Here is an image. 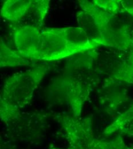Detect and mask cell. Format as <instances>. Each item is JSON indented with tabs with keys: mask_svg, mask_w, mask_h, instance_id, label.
Listing matches in <instances>:
<instances>
[{
	"mask_svg": "<svg viewBox=\"0 0 133 149\" xmlns=\"http://www.w3.org/2000/svg\"><path fill=\"white\" fill-rule=\"evenodd\" d=\"M41 65L9 76L1 92L0 115L6 125L17 119L20 110L31 103L35 90L48 71Z\"/></svg>",
	"mask_w": 133,
	"mask_h": 149,
	"instance_id": "6da1fadb",
	"label": "cell"
},
{
	"mask_svg": "<svg viewBox=\"0 0 133 149\" xmlns=\"http://www.w3.org/2000/svg\"><path fill=\"white\" fill-rule=\"evenodd\" d=\"M60 123L66 133L70 146L80 143L88 145L95 139L93 120L90 118L80 119L75 116H62Z\"/></svg>",
	"mask_w": 133,
	"mask_h": 149,
	"instance_id": "277c9868",
	"label": "cell"
},
{
	"mask_svg": "<svg viewBox=\"0 0 133 149\" xmlns=\"http://www.w3.org/2000/svg\"><path fill=\"white\" fill-rule=\"evenodd\" d=\"M33 4V1L31 0H8L2 6L1 15L7 20L19 21L26 15Z\"/></svg>",
	"mask_w": 133,
	"mask_h": 149,
	"instance_id": "8992f818",
	"label": "cell"
},
{
	"mask_svg": "<svg viewBox=\"0 0 133 149\" xmlns=\"http://www.w3.org/2000/svg\"><path fill=\"white\" fill-rule=\"evenodd\" d=\"M119 2L122 8L133 16V1H119Z\"/></svg>",
	"mask_w": 133,
	"mask_h": 149,
	"instance_id": "5bb4252c",
	"label": "cell"
},
{
	"mask_svg": "<svg viewBox=\"0 0 133 149\" xmlns=\"http://www.w3.org/2000/svg\"><path fill=\"white\" fill-rule=\"evenodd\" d=\"M95 5L102 9L104 12L115 15L118 13L120 8V3L119 1H93Z\"/></svg>",
	"mask_w": 133,
	"mask_h": 149,
	"instance_id": "7c38bea8",
	"label": "cell"
},
{
	"mask_svg": "<svg viewBox=\"0 0 133 149\" xmlns=\"http://www.w3.org/2000/svg\"><path fill=\"white\" fill-rule=\"evenodd\" d=\"M118 132L120 135L133 136V108H129L108 126L104 134L109 135Z\"/></svg>",
	"mask_w": 133,
	"mask_h": 149,
	"instance_id": "ba28073f",
	"label": "cell"
},
{
	"mask_svg": "<svg viewBox=\"0 0 133 149\" xmlns=\"http://www.w3.org/2000/svg\"><path fill=\"white\" fill-rule=\"evenodd\" d=\"M90 146L94 149H133L125 143L120 135L110 141L94 139Z\"/></svg>",
	"mask_w": 133,
	"mask_h": 149,
	"instance_id": "8fae6325",
	"label": "cell"
},
{
	"mask_svg": "<svg viewBox=\"0 0 133 149\" xmlns=\"http://www.w3.org/2000/svg\"><path fill=\"white\" fill-rule=\"evenodd\" d=\"M13 36L17 51L22 56L38 60L42 39L38 27L34 25L16 27Z\"/></svg>",
	"mask_w": 133,
	"mask_h": 149,
	"instance_id": "5b68a950",
	"label": "cell"
},
{
	"mask_svg": "<svg viewBox=\"0 0 133 149\" xmlns=\"http://www.w3.org/2000/svg\"><path fill=\"white\" fill-rule=\"evenodd\" d=\"M76 19L79 26L86 33L90 40L97 45H104L105 44L99 27L93 17L88 12L81 10L77 13Z\"/></svg>",
	"mask_w": 133,
	"mask_h": 149,
	"instance_id": "52a82bcc",
	"label": "cell"
},
{
	"mask_svg": "<svg viewBox=\"0 0 133 149\" xmlns=\"http://www.w3.org/2000/svg\"><path fill=\"white\" fill-rule=\"evenodd\" d=\"M41 36L38 60H58L86 52L66 38L63 28H46L41 32Z\"/></svg>",
	"mask_w": 133,
	"mask_h": 149,
	"instance_id": "3957f363",
	"label": "cell"
},
{
	"mask_svg": "<svg viewBox=\"0 0 133 149\" xmlns=\"http://www.w3.org/2000/svg\"><path fill=\"white\" fill-rule=\"evenodd\" d=\"M90 92L91 85L71 76H63L54 80L48 87L46 94L48 101L69 105L74 116L79 118Z\"/></svg>",
	"mask_w": 133,
	"mask_h": 149,
	"instance_id": "7a4b0ae2",
	"label": "cell"
},
{
	"mask_svg": "<svg viewBox=\"0 0 133 149\" xmlns=\"http://www.w3.org/2000/svg\"><path fill=\"white\" fill-rule=\"evenodd\" d=\"M49 0L34 1L32 7L34 8L35 15L38 21L42 23L49 8Z\"/></svg>",
	"mask_w": 133,
	"mask_h": 149,
	"instance_id": "4fadbf2b",
	"label": "cell"
},
{
	"mask_svg": "<svg viewBox=\"0 0 133 149\" xmlns=\"http://www.w3.org/2000/svg\"><path fill=\"white\" fill-rule=\"evenodd\" d=\"M55 149V148H54V149Z\"/></svg>",
	"mask_w": 133,
	"mask_h": 149,
	"instance_id": "2e32d148",
	"label": "cell"
},
{
	"mask_svg": "<svg viewBox=\"0 0 133 149\" xmlns=\"http://www.w3.org/2000/svg\"><path fill=\"white\" fill-rule=\"evenodd\" d=\"M102 94V104L110 111L116 110L127 98L125 89L116 84L109 88L107 86L104 87Z\"/></svg>",
	"mask_w": 133,
	"mask_h": 149,
	"instance_id": "9c48e42d",
	"label": "cell"
},
{
	"mask_svg": "<svg viewBox=\"0 0 133 149\" xmlns=\"http://www.w3.org/2000/svg\"><path fill=\"white\" fill-rule=\"evenodd\" d=\"M30 61L17 51H13L6 45L2 38L0 40V66L15 67L30 65Z\"/></svg>",
	"mask_w": 133,
	"mask_h": 149,
	"instance_id": "30bf717a",
	"label": "cell"
},
{
	"mask_svg": "<svg viewBox=\"0 0 133 149\" xmlns=\"http://www.w3.org/2000/svg\"><path fill=\"white\" fill-rule=\"evenodd\" d=\"M88 146H81L80 145H75L71 147V149H88Z\"/></svg>",
	"mask_w": 133,
	"mask_h": 149,
	"instance_id": "9a60e30c",
	"label": "cell"
}]
</instances>
